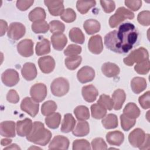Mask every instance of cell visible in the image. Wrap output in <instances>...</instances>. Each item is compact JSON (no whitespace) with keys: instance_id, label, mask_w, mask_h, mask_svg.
Masks as SVG:
<instances>
[{"instance_id":"cell-36","label":"cell","mask_w":150,"mask_h":150,"mask_svg":"<svg viewBox=\"0 0 150 150\" xmlns=\"http://www.w3.org/2000/svg\"><path fill=\"white\" fill-rule=\"evenodd\" d=\"M74 114L79 121L89 119L90 112L88 108L84 105H79L74 110Z\"/></svg>"},{"instance_id":"cell-21","label":"cell","mask_w":150,"mask_h":150,"mask_svg":"<svg viewBox=\"0 0 150 150\" xmlns=\"http://www.w3.org/2000/svg\"><path fill=\"white\" fill-rule=\"evenodd\" d=\"M106 140L110 145L120 146L124 140V135L120 131H110L106 134Z\"/></svg>"},{"instance_id":"cell-23","label":"cell","mask_w":150,"mask_h":150,"mask_svg":"<svg viewBox=\"0 0 150 150\" xmlns=\"http://www.w3.org/2000/svg\"><path fill=\"white\" fill-rule=\"evenodd\" d=\"M101 71L106 77H114L119 74L120 69L116 64L111 62H106L102 65Z\"/></svg>"},{"instance_id":"cell-39","label":"cell","mask_w":150,"mask_h":150,"mask_svg":"<svg viewBox=\"0 0 150 150\" xmlns=\"http://www.w3.org/2000/svg\"><path fill=\"white\" fill-rule=\"evenodd\" d=\"M31 28L35 33H45L49 29V25L45 20L33 22Z\"/></svg>"},{"instance_id":"cell-9","label":"cell","mask_w":150,"mask_h":150,"mask_svg":"<svg viewBox=\"0 0 150 150\" xmlns=\"http://www.w3.org/2000/svg\"><path fill=\"white\" fill-rule=\"evenodd\" d=\"M1 80L5 86L8 87H12L15 86L19 82V74L15 70L8 69L2 74Z\"/></svg>"},{"instance_id":"cell-48","label":"cell","mask_w":150,"mask_h":150,"mask_svg":"<svg viewBox=\"0 0 150 150\" xmlns=\"http://www.w3.org/2000/svg\"><path fill=\"white\" fill-rule=\"evenodd\" d=\"M81 52V47L77 45H69L64 51V54L66 56H77Z\"/></svg>"},{"instance_id":"cell-22","label":"cell","mask_w":150,"mask_h":150,"mask_svg":"<svg viewBox=\"0 0 150 150\" xmlns=\"http://www.w3.org/2000/svg\"><path fill=\"white\" fill-rule=\"evenodd\" d=\"M51 42L54 49L62 50L67 44V39L63 33H54L51 36Z\"/></svg>"},{"instance_id":"cell-46","label":"cell","mask_w":150,"mask_h":150,"mask_svg":"<svg viewBox=\"0 0 150 150\" xmlns=\"http://www.w3.org/2000/svg\"><path fill=\"white\" fill-rule=\"evenodd\" d=\"M137 21L143 26H149L150 25V12L149 11H143L139 12L137 16Z\"/></svg>"},{"instance_id":"cell-13","label":"cell","mask_w":150,"mask_h":150,"mask_svg":"<svg viewBox=\"0 0 150 150\" xmlns=\"http://www.w3.org/2000/svg\"><path fill=\"white\" fill-rule=\"evenodd\" d=\"M95 77L94 70L88 66L81 67L77 73L78 80L81 83H86L92 81Z\"/></svg>"},{"instance_id":"cell-28","label":"cell","mask_w":150,"mask_h":150,"mask_svg":"<svg viewBox=\"0 0 150 150\" xmlns=\"http://www.w3.org/2000/svg\"><path fill=\"white\" fill-rule=\"evenodd\" d=\"M83 28L88 35H93L100 31L101 25L98 21L90 19L84 22Z\"/></svg>"},{"instance_id":"cell-51","label":"cell","mask_w":150,"mask_h":150,"mask_svg":"<svg viewBox=\"0 0 150 150\" xmlns=\"http://www.w3.org/2000/svg\"><path fill=\"white\" fill-rule=\"evenodd\" d=\"M100 4L106 13H111L114 11L115 4L113 1H100Z\"/></svg>"},{"instance_id":"cell-5","label":"cell","mask_w":150,"mask_h":150,"mask_svg":"<svg viewBox=\"0 0 150 150\" xmlns=\"http://www.w3.org/2000/svg\"><path fill=\"white\" fill-rule=\"evenodd\" d=\"M50 90L52 93L56 97H62L66 95L69 90V83L63 77L55 79L51 83Z\"/></svg>"},{"instance_id":"cell-29","label":"cell","mask_w":150,"mask_h":150,"mask_svg":"<svg viewBox=\"0 0 150 150\" xmlns=\"http://www.w3.org/2000/svg\"><path fill=\"white\" fill-rule=\"evenodd\" d=\"M123 114L132 119L137 118L140 115V110L134 103H128L123 110Z\"/></svg>"},{"instance_id":"cell-8","label":"cell","mask_w":150,"mask_h":150,"mask_svg":"<svg viewBox=\"0 0 150 150\" xmlns=\"http://www.w3.org/2000/svg\"><path fill=\"white\" fill-rule=\"evenodd\" d=\"M30 94L32 98L35 101L42 102L47 96V87L43 83H36L31 87Z\"/></svg>"},{"instance_id":"cell-12","label":"cell","mask_w":150,"mask_h":150,"mask_svg":"<svg viewBox=\"0 0 150 150\" xmlns=\"http://www.w3.org/2000/svg\"><path fill=\"white\" fill-rule=\"evenodd\" d=\"M16 132L20 137H27L31 132L33 124L30 118H25L16 122Z\"/></svg>"},{"instance_id":"cell-43","label":"cell","mask_w":150,"mask_h":150,"mask_svg":"<svg viewBox=\"0 0 150 150\" xmlns=\"http://www.w3.org/2000/svg\"><path fill=\"white\" fill-rule=\"evenodd\" d=\"M150 69V62L149 59L141 62L134 66L135 71L139 74H147Z\"/></svg>"},{"instance_id":"cell-30","label":"cell","mask_w":150,"mask_h":150,"mask_svg":"<svg viewBox=\"0 0 150 150\" xmlns=\"http://www.w3.org/2000/svg\"><path fill=\"white\" fill-rule=\"evenodd\" d=\"M35 52L38 56L49 53L50 52V44L49 40L43 38L39 41L36 45Z\"/></svg>"},{"instance_id":"cell-31","label":"cell","mask_w":150,"mask_h":150,"mask_svg":"<svg viewBox=\"0 0 150 150\" xmlns=\"http://www.w3.org/2000/svg\"><path fill=\"white\" fill-rule=\"evenodd\" d=\"M60 121L61 115L59 112H53L45 118L46 125L52 129L57 128L60 124Z\"/></svg>"},{"instance_id":"cell-37","label":"cell","mask_w":150,"mask_h":150,"mask_svg":"<svg viewBox=\"0 0 150 150\" xmlns=\"http://www.w3.org/2000/svg\"><path fill=\"white\" fill-rule=\"evenodd\" d=\"M91 112L94 118L99 120L105 117L107 113V109L98 103L93 104L91 106Z\"/></svg>"},{"instance_id":"cell-34","label":"cell","mask_w":150,"mask_h":150,"mask_svg":"<svg viewBox=\"0 0 150 150\" xmlns=\"http://www.w3.org/2000/svg\"><path fill=\"white\" fill-rule=\"evenodd\" d=\"M45 18L46 12L44 9L40 7L35 8L29 13V19L33 22L39 21H44Z\"/></svg>"},{"instance_id":"cell-47","label":"cell","mask_w":150,"mask_h":150,"mask_svg":"<svg viewBox=\"0 0 150 150\" xmlns=\"http://www.w3.org/2000/svg\"><path fill=\"white\" fill-rule=\"evenodd\" d=\"M91 146L89 142L84 139H76L73 142V149H90Z\"/></svg>"},{"instance_id":"cell-35","label":"cell","mask_w":150,"mask_h":150,"mask_svg":"<svg viewBox=\"0 0 150 150\" xmlns=\"http://www.w3.org/2000/svg\"><path fill=\"white\" fill-rule=\"evenodd\" d=\"M82 61V58L80 56H69L64 60V64L66 67L70 70H73L77 69Z\"/></svg>"},{"instance_id":"cell-25","label":"cell","mask_w":150,"mask_h":150,"mask_svg":"<svg viewBox=\"0 0 150 150\" xmlns=\"http://www.w3.org/2000/svg\"><path fill=\"white\" fill-rule=\"evenodd\" d=\"M76 121L71 114H66L64 115L60 130L64 133H68L74 129Z\"/></svg>"},{"instance_id":"cell-2","label":"cell","mask_w":150,"mask_h":150,"mask_svg":"<svg viewBox=\"0 0 150 150\" xmlns=\"http://www.w3.org/2000/svg\"><path fill=\"white\" fill-rule=\"evenodd\" d=\"M52 138L51 132L45 128L44 124L40 121H35L30 133L26 137V139L35 144L45 146Z\"/></svg>"},{"instance_id":"cell-56","label":"cell","mask_w":150,"mask_h":150,"mask_svg":"<svg viewBox=\"0 0 150 150\" xmlns=\"http://www.w3.org/2000/svg\"><path fill=\"white\" fill-rule=\"evenodd\" d=\"M7 29H8L7 22L3 19H1V34H0L1 36H3L5 34Z\"/></svg>"},{"instance_id":"cell-49","label":"cell","mask_w":150,"mask_h":150,"mask_svg":"<svg viewBox=\"0 0 150 150\" xmlns=\"http://www.w3.org/2000/svg\"><path fill=\"white\" fill-rule=\"evenodd\" d=\"M92 148L97 149H107V146L104 140L101 138H96L91 141Z\"/></svg>"},{"instance_id":"cell-14","label":"cell","mask_w":150,"mask_h":150,"mask_svg":"<svg viewBox=\"0 0 150 150\" xmlns=\"http://www.w3.org/2000/svg\"><path fill=\"white\" fill-rule=\"evenodd\" d=\"M38 64L42 72L48 74L53 71L55 67V61L50 56H43L39 59Z\"/></svg>"},{"instance_id":"cell-52","label":"cell","mask_w":150,"mask_h":150,"mask_svg":"<svg viewBox=\"0 0 150 150\" xmlns=\"http://www.w3.org/2000/svg\"><path fill=\"white\" fill-rule=\"evenodd\" d=\"M34 1L33 0H28V1H22L19 0L16 1V7L18 9L22 11H25L28 8H29L33 4Z\"/></svg>"},{"instance_id":"cell-4","label":"cell","mask_w":150,"mask_h":150,"mask_svg":"<svg viewBox=\"0 0 150 150\" xmlns=\"http://www.w3.org/2000/svg\"><path fill=\"white\" fill-rule=\"evenodd\" d=\"M148 59H149L148 50L143 47H140L131 52L123 59V62L126 65L131 66L135 63H139Z\"/></svg>"},{"instance_id":"cell-57","label":"cell","mask_w":150,"mask_h":150,"mask_svg":"<svg viewBox=\"0 0 150 150\" xmlns=\"http://www.w3.org/2000/svg\"><path fill=\"white\" fill-rule=\"evenodd\" d=\"M12 139H8V138H5V139H2L1 141V144L2 146H6L10 144L12 142Z\"/></svg>"},{"instance_id":"cell-41","label":"cell","mask_w":150,"mask_h":150,"mask_svg":"<svg viewBox=\"0 0 150 150\" xmlns=\"http://www.w3.org/2000/svg\"><path fill=\"white\" fill-rule=\"evenodd\" d=\"M97 103L104 107L105 108L107 109V110H111L112 108L114 107V103L113 100L111 97L106 94H101L98 101Z\"/></svg>"},{"instance_id":"cell-54","label":"cell","mask_w":150,"mask_h":150,"mask_svg":"<svg viewBox=\"0 0 150 150\" xmlns=\"http://www.w3.org/2000/svg\"><path fill=\"white\" fill-rule=\"evenodd\" d=\"M6 100L11 103L16 104L19 100V96L16 90L12 89L8 91L6 95Z\"/></svg>"},{"instance_id":"cell-10","label":"cell","mask_w":150,"mask_h":150,"mask_svg":"<svg viewBox=\"0 0 150 150\" xmlns=\"http://www.w3.org/2000/svg\"><path fill=\"white\" fill-rule=\"evenodd\" d=\"M145 134L141 128H135L128 135V141L130 144L135 148H139L144 143Z\"/></svg>"},{"instance_id":"cell-32","label":"cell","mask_w":150,"mask_h":150,"mask_svg":"<svg viewBox=\"0 0 150 150\" xmlns=\"http://www.w3.org/2000/svg\"><path fill=\"white\" fill-rule=\"evenodd\" d=\"M70 39L74 43L79 44H83L85 40L84 35L81 30L78 28H73L70 31L69 33Z\"/></svg>"},{"instance_id":"cell-26","label":"cell","mask_w":150,"mask_h":150,"mask_svg":"<svg viewBox=\"0 0 150 150\" xmlns=\"http://www.w3.org/2000/svg\"><path fill=\"white\" fill-rule=\"evenodd\" d=\"M147 83L146 80L141 77H134L131 81V87L132 91L135 94H139L145 90Z\"/></svg>"},{"instance_id":"cell-24","label":"cell","mask_w":150,"mask_h":150,"mask_svg":"<svg viewBox=\"0 0 150 150\" xmlns=\"http://www.w3.org/2000/svg\"><path fill=\"white\" fill-rule=\"evenodd\" d=\"M126 94L125 91L122 89H117L112 95V99L114 103V108L115 110L121 109L123 104L125 100Z\"/></svg>"},{"instance_id":"cell-44","label":"cell","mask_w":150,"mask_h":150,"mask_svg":"<svg viewBox=\"0 0 150 150\" xmlns=\"http://www.w3.org/2000/svg\"><path fill=\"white\" fill-rule=\"evenodd\" d=\"M60 18L67 23L74 22L76 19V13L71 8H67L64 9L63 13L60 15Z\"/></svg>"},{"instance_id":"cell-11","label":"cell","mask_w":150,"mask_h":150,"mask_svg":"<svg viewBox=\"0 0 150 150\" xmlns=\"http://www.w3.org/2000/svg\"><path fill=\"white\" fill-rule=\"evenodd\" d=\"M17 50L23 57H30L33 54V42L31 39H25L20 41L17 45Z\"/></svg>"},{"instance_id":"cell-27","label":"cell","mask_w":150,"mask_h":150,"mask_svg":"<svg viewBox=\"0 0 150 150\" xmlns=\"http://www.w3.org/2000/svg\"><path fill=\"white\" fill-rule=\"evenodd\" d=\"M73 134L76 137H84L90 132V127L88 122L79 121L73 129Z\"/></svg>"},{"instance_id":"cell-3","label":"cell","mask_w":150,"mask_h":150,"mask_svg":"<svg viewBox=\"0 0 150 150\" xmlns=\"http://www.w3.org/2000/svg\"><path fill=\"white\" fill-rule=\"evenodd\" d=\"M134 13L131 11L122 6L118 8L115 13L109 19V25L111 28H115L127 19H133Z\"/></svg>"},{"instance_id":"cell-53","label":"cell","mask_w":150,"mask_h":150,"mask_svg":"<svg viewBox=\"0 0 150 150\" xmlns=\"http://www.w3.org/2000/svg\"><path fill=\"white\" fill-rule=\"evenodd\" d=\"M125 5L130 9L131 11H138L142 6V1L140 0L137 1H125Z\"/></svg>"},{"instance_id":"cell-18","label":"cell","mask_w":150,"mask_h":150,"mask_svg":"<svg viewBox=\"0 0 150 150\" xmlns=\"http://www.w3.org/2000/svg\"><path fill=\"white\" fill-rule=\"evenodd\" d=\"M21 73L23 77L28 81L35 79L37 76V69L35 64L30 62L25 63L21 70Z\"/></svg>"},{"instance_id":"cell-7","label":"cell","mask_w":150,"mask_h":150,"mask_svg":"<svg viewBox=\"0 0 150 150\" xmlns=\"http://www.w3.org/2000/svg\"><path fill=\"white\" fill-rule=\"evenodd\" d=\"M39 107V103L29 97L23 98L21 104V109L32 117L38 113Z\"/></svg>"},{"instance_id":"cell-50","label":"cell","mask_w":150,"mask_h":150,"mask_svg":"<svg viewBox=\"0 0 150 150\" xmlns=\"http://www.w3.org/2000/svg\"><path fill=\"white\" fill-rule=\"evenodd\" d=\"M149 91H146L142 95L139 97L138 101L142 108L144 109H148L150 107L149 102Z\"/></svg>"},{"instance_id":"cell-58","label":"cell","mask_w":150,"mask_h":150,"mask_svg":"<svg viewBox=\"0 0 150 150\" xmlns=\"http://www.w3.org/2000/svg\"><path fill=\"white\" fill-rule=\"evenodd\" d=\"M5 149H21V148L15 144H12L11 145L9 146H7L6 148H5L4 149V150Z\"/></svg>"},{"instance_id":"cell-15","label":"cell","mask_w":150,"mask_h":150,"mask_svg":"<svg viewBox=\"0 0 150 150\" xmlns=\"http://www.w3.org/2000/svg\"><path fill=\"white\" fill-rule=\"evenodd\" d=\"M88 48L93 54H100L103 50V44L101 36L99 35L91 36L88 40Z\"/></svg>"},{"instance_id":"cell-55","label":"cell","mask_w":150,"mask_h":150,"mask_svg":"<svg viewBox=\"0 0 150 150\" xmlns=\"http://www.w3.org/2000/svg\"><path fill=\"white\" fill-rule=\"evenodd\" d=\"M149 135L145 134V138L143 144L139 148L140 149H149Z\"/></svg>"},{"instance_id":"cell-33","label":"cell","mask_w":150,"mask_h":150,"mask_svg":"<svg viewBox=\"0 0 150 150\" xmlns=\"http://www.w3.org/2000/svg\"><path fill=\"white\" fill-rule=\"evenodd\" d=\"M101 123L106 129L115 128L118 125L117 117L114 114H108L104 117L101 121Z\"/></svg>"},{"instance_id":"cell-1","label":"cell","mask_w":150,"mask_h":150,"mask_svg":"<svg viewBox=\"0 0 150 150\" xmlns=\"http://www.w3.org/2000/svg\"><path fill=\"white\" fill-rule=\"evenodd\" d=\"M140 34L135 25L130 22L122 23L118 30L108 33L104 44L109 50L118 53H127L139 44Z\"/></svg>"},{"instance_id":"cell-20","label":"cell","mask_w":150,"mask_h":150,"mask_svg":"<svg viewBox=\"0 0 150 150\" xmlns=\"http://www.w3.org/2000/svg\"><path fill=\"white\" fill-rule=\"evenodd\" d=\"M81 93L84 100L88 103L94 102L98 95V90L92 84L83 86Z\"/></svg>"},{"instance_id":"cell-38","label":"cell","mask_w":150,"mask_h":150,"mask_svg":"<svg viewBox=\"0 0 150 150\" xmlns=\"http://www.w3.org/2000/svg\"><path fill=\"white\" fill-rule=\"evenodd\" d=\"M96 4V1H77L76 8L77 11L81 14H86L87 12Z\"/></svg>"},{"instance_id":"cell-40","label":"cell","mask_w":150,"mask_h":150,"mask_svg":"<svg viewBox=\"0 0 150 150\" xmlns=\"http://www.w3.org/2000/svg\"><path fill=\"white\" fill-rule=\"evenodd\" d=\"M57 110V104L56 103L52 101L49 100L45 102L41 108V112L42 115L45 116H48L52 113L54 112V111Z\"/></svg>"},{"instance_id":"cell-16","label":"cell","mask_w":150,"mask_h":150,"mask_svg":"<svg viewBox=\"0 0 150 150\" xmlns=\"http://www.w3.org/2000/svg\"><path fill=\"white\" fill-rule=\"evenodd\" d=\"M50 13L54 16L61 15L64 11L63 1H44Z\"/></svg>"},{"instance_id":"cell-17","label":"cell","mask_w":150,"mask_h":150,"mask_svg":"<svg viewBox=\"0 0 150 150\" xmlns=\"http://www.w3.org/2000/svg\"><path fill=\"white\" fill-rule=\"evenodd\" d=\"M69 143V140L67 137L62 135H57L51 141L49 148L50 149H67Z\"/></svg>"},{"instance_id":"cell-19","label":"cell","mask_w":150,"mask_h":150,"mask_svg":"<svg viewBox=\"0 0 150 150\" xmlns=\"http://www.w3.org/2000/svg\"><path fill=\"white\" fill-rule=\"evenodd\" d=\"M0 134L5 137H15V123L12 121H3L0 124Z\"/></svg>"},{"instance_id":"cell-6","label":"cell","mask_w":150,"mask_h":150,"mask_svg":"<svg viewBox=\"0 0 150 150\" xmlns=\"http://www.w3.org/2000/svg\"><path fill=\"white\" fill-rule=\"evenodd\" d=\"M25 26L20 22H12L10 24L7 32L9 38L13 40H18L25 34Z\"/></svg>"},{"instance_id":"cell-42","label":"cell","mask_w":150,"mask_h":150,"mask_svg":"<svg viewBox=\"0 0 150 150\" xmlns=\"http://www.w3.org/2000/svg\"><path fill=\"white\" fill-rule=\"evenodd\" d=\"M120 121L121 127L122 129L125 131H128L131 128H132L136 122L135 119L129 118L124 114H121L120 115Z\"/></svg>"},{"instance_id":"cell-45","label":"cell","mask_w":150,"mask_h":150,"mask_svg":"<svg viewBox=\"0 0 150 150\" xmlns=\"http://www.w3.org/2000/svg\"><path fill=\"white\" fill-rule=\"evenodd\" d=\"M49 29L52 33H60L64 31L65 26L64 25L59 21L54 20L52 21L49 23Z\"/></svg>"}]
</instances>
